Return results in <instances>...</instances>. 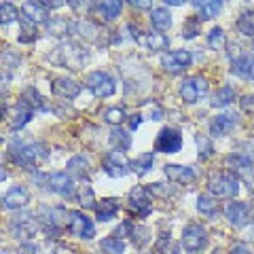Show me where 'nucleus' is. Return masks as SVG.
<instances>
[{
  "label": "nucleus",
  "mask_w": 254,
  "mask_h": 254,
  "mask_svg": "<svg viewBox=\"0 0 254 254\" xmlns=\"http://www.w3.org/2000/svg\"><path fill=\"white\" fill-rule=\"evenodd\" d=\"M193 64V53L187 49H176L172 53H165L161 58V66L172 74H180Z\"/></svg>",
  "instance_id": "obj_14"
},
{
  "label": "nucleus",
  "mask_w": 254,
  "mask_h": 254,
  "mask_svg": "<svg viewBox=\"0 0 254 254\" xmlns=\"http://www.w3.org/2000/svg\"><path fill=\"white\" fill-rule=\"evenodd\" d=\"M237 125V115L235 113H220L216 117H212L210 121V136L214 138H220V136H227L229 131Z\"/></svg>",
  "instance_id": "obj_18"
},
{
  "label": "nucleus",
  "mask_w": 254,
  "mask_h": 254,
  "mask_svg": "<svg viewBox=\"0 0 254 254\" xmlns=\"http://www.w3.org/2000/svg\"><path fill=\"white\" fill-rule=\"evenodd\" d=\"M227 168L231 170L237 178L244 176V178H248L252 170H254V157L250 153H246V150H235V153H231L227 157Z\"/></svg>",
  "instance_id": "obj_15"
},
{
  "label": "nucleus",
  "mask_w": 254,
  "mask_h": 254,
  "mask_svg": "<svg viewBox=\"0 0 254 254\" xmlns=\"http://www.w3.org/2000/svg\"><path fill=\"white\" fill-rule=\"evenodd\" d=\"M38 38V32L32 23H21V32H19V43H34Z\"/></svg>",
  "instance_id": "obj_47"
},
{
  "label": "nucleus",
  "mask_w": 254,
  "mask_h": 254,
  "mask_svg": "<svg viewBox=\"0 0 254 254\" xmlns=\"http://www.w3.org/2000/svg\"><path fill=\"white\" fill-rule=\"evenodd\" d=\"M170 244H172V233L163 231L161 237H159V242L155 244V252H170Z\"/></svg>",
  "instance_id": "obj_48"
},
{
  "label": "nucleus",
  "mask_w": 254,
  "mask_h": 254,
  "mask_svg": "<svg viewBox=\"0 0 254 254\" xmlns=\"http://www.w3.org/2000/svg\"><path fill=\"white\" fill-rule=\"evenodd\" d=\"M47 60H51L53 64H60V66L70 68V70H81L87 64V60H89V53H87L85 47L76 43H62L47 55Z\"/></svg>",
  "instance_id": "obj_1"
},
{
  "label": "nucleus",
  "mask_w": 254,
  "mask_h": 254,
  "mask_svg": "<svg viewBox=\"0 0 254 254\" xmlns=\"http://www.w3.org/2000/svg\"><path fill=\"white\" fill-rule=\"evenodd\" d=\"M127 123H129V129L133 131V129H138V127H140L142 117H140V115H131L129 119H127Z\"/></svg>",
  "instance_id": "obj_52"
},
{
  "label": "nucleus",
  "mask_w": 254,
  "mask_h": 254,
  "mask_svg": "<svg viewBox=\"0 0 254 254\" xmlns=\"http://www.w3.org/2000/svg\"><path fill=\"white\" fill-rule=\"evenodd\" d=\"M199 17L197 15H193V17H189L185 21V28H182V36L185 38H195L197 34H199Z\"/></svg>",
  "instance_id": "obj_44"
},
{
  "label": "nucleus",
  "mask_w": 254,
  "mask_h": 254,
  "mask_svg": "<svg viewBox=\"0 0 254 254\" xmlns=\"http://www.w3.org/2000/svg\"><path fill=\"white\" fill-rule=\"evenodd\" d=\"M17 254H41V248H38L36 244H21L17 248Z\"/></svg>",
  "instance_id": "obj_50"
},
{
  "label": "nucleus",
  "mask_w": 254,
  "mask_h": 254,
  "mask_svg": "<svg viewBox=\"0 0 254 254\" xmlns=\"http://www.w3.org/2000/svg\"><path fill=\"white\" fill-rule=\"evenodd\" d=\"M21 15L23 19L32 26H36V23H47L49 21V9L43 4V2H23L21 4Z\"/></svg>",
  "instance_id": "obj_20"
},
{
  "label": "nucleus",
  "mask_w": 254,
  "mask_h": 254,
  "mask_svg": "<svg viewBox=\"0 0 254 254\" xmlns=\"http://www.w3.org/2000/svg\"><path fill=\"white\" fill-rule=\"evenodd\" d=\"M182 248H185L189 254H195V252H201L205 246H208V231L201 227V225H187L182 229Z\"/></svg>",
  "instance_id": "obj_7"
},
{
  "label": "nucleus",
  "mask_w": 254,
  "mask_h": 254,
  "mask_svg": "<svg viewBox=\"0 0 254 254\" xmlns=\"http://www.w3.org/2000/svg\"><path fill=\"white\" fill-rule=\"evenodd\" d=\"M140 43L146 47L148 51H165L170 47V41H168V36H163V34H159V32H148V34L144 36H140Z\"/></svg>",
  "instance_id": "obj_29"
},
{
  "label": "nucleus",
  "mask_w": 254,
  "mask_h": 254,
  "mask_svg": "<svg viewBox=\"0 0 254 254\" xmlns=\"http://www.w3.org/2000/svg\"><path fill=\"white\" fill-rule=\"evenodd\" d=\"M233 102H235V89H233V87H229V85H225V87H220V89L212 95L210 104L214 108H225L229 104H233Z\"/></svg>",
  "instance_id": "obj_32"
},
{
  "label": "nucleus",
  "mask_w": 254,
  "mask_h": 254,
  "mask_svg": "<svg viewBox=\"0 0 254 254\" xmlns=\"http://www.w3.org/2000/svg\"><path fill=\"white\" fill-rule=\"evenodd\" d=\"M240 106H242L244 113H254V95H244Z\"/></svg>",
  "instance_id": "obj_51"
},
{
  "label": "nucleus",
  "mask_w": 254,
  "mask_h": 254,
  "mask_svg": "<svg viewBox=\"0 0 254 254\" xmlns=\"http://www.w3.org/2000/svg\"><path fill=\"white\" fill-rule=\"evenodd\" d=\"M197 157H199V161H208V159L214 155V146L210 138H203V136H197Z\"/></svg>",
  "instance_id": "obj_42"
},
{
  "label": "nucleus",
  "mask_w": 254,
  "mask_h": 254,
  "mask_svg": "<svg viewBox=\"0 0 254 254\" xmlns=\"http://www.w3.org/2000/svg\"><path fill=\"white\" fill-rule=\"evenodd\" d=\"M41 150H43L41 144H26V142H21V140H13V144L9 146V155L17 165L30 170V168H34V163L43 157Z\"/></svg>",
  "instance_id": "obj_4"
},
{
  "label": "nucleus",
  "mask_w": 254,
  "mask_h": 254,
  "mask_svg": "<svg viewBox=\"0 0 254 254\" xmlns=\"http://www.w3.org/2000/svg\"><path fill=\"white\" fill-rule=\"evenodd\" d=\"M95 11H98L106 21H113V19H117L119 15H121L123 2H121V0H106V2L95 4Z\"/></svg>",
  "instance_id": "obj_31"
},
{
  "label": "nucleus",
  "mask_w": 254,
  "mask_h": 254,
  "mask_svg": "<svg viewBox=\"0 0 254 254\" xmlns=\"http://www.w3.org/2000/svg\"><path fill=\"white\" fill-rule=\"evenodd\" d=\"M19 19V11L17 6H13L11 2H2L0 4V23H11Z\"/></svg>",
  "instance_id": "obj_41"
},
{
  "label": "nucleus",
  "mask_w": 254,
  "mask_h": 254,
  "mask_svg": "<svg viewBox=\"0 0 254 254\" xmlns=\"http://www.w3.org/2000/svg\"><path fill=\"white\" fill-rule=\"evenodd\" d=\"M127 119L129 117H127L123 106H113V108H108L104 113V121L110 123V125H115V127H121V123L127 121Z\"/></svg>",
  "instance_id": "obj_37"
},
{
  "label": "nucleus",
  "mask_w": 254,
  "mask_h": 254,
  "mask_svg": "<svg viewBox=\"0 0 254 254\" xmlns=\"http://www.w3.org/2000/svg\"><path fill=\"white\" fill-rule=\"evenodd\" d=\"M45 189H49L51 193L64 197V199H72L74 197V178L68 172H53L47 176Z\"/></svg>",
  "instance_id": "obj_10"
},
{
  "label": "nucleus",
  "mask_w": 254,
  "mask_h": 254,
  "mask_svg": "<svg viewBox=\"0 0 254 254\" xmlns=\"http://www.w3.org/2000/svg\"><path fill=\"white\" fill-rule=\"evenodd\" d=\"M19 62H21V58L15 51H4V55H2V68H4V78L9 76V70H15L19 66Z\"/></svg>",
  "instance_id": "obj_45"
},
{
  "label": "nucleus",
  "mask_w": 254,
  "mask_h": 254,
  "mask_svg": "<svg viewBox=\"0 0 254 254\" xmlns=\"http://www.w3.org/2000/svg\"><path fill=\"white\" fill-rule=\"evenodd\" d=\"M131 6H133V9H150V2H136V0H133ZM150 11H153V9H150Z\"/></svg>",
  "instance_id": "obj_53"
},
{
  "label": "nucleus",
  "mask_w": 254,
  "mask_h": 254,
  "mask_svg": "<svg viewBox=\"0 0 254 254\" xmlns=\"http://www.w3.org/2000/svg\"><path fill=\"white\" fill-rule=\"evenodd\" d=\"M237 30L242 32L246 36H254V13L252 11H244L240 15V19H237Z\"/></svg>",
  "instance_id": "obj_39"
},
{
  "label": "nucleus",
  "mask_w": 254,
  "mask_h": 254,
  "mask_svg": "<svg viewBox=\"0 0 254 254\" xmlns=\"http://www.w3.org/2000/svg\"><path fill=\"white\" fill-rule=\"evenodd\" d=\"M38 231V218L32 212H17L9 220V233L17 240H32Z\"/></svg>",
  "instance_id": "obj_5"
},
{
  "label": "nucleus",
  "mask_w": 254,
  "mask_h": 254,
  "mask_svg": "<svg viewBox=\"0 0 254 254\" xmlns=\"http://www.w3.org/2000/svg\"><path fill=\"white\" fill-rule=\"evenodd\" d=\"M127 203H129L131 212H136V216L146 218L150 212H153V199H150L148 189L144 187H136L129 190V197H127Z\"/></svg>",
  "instance_id": "obj_13"
},
{
  "label": "nucleus",
  "mask_w": 254,
  "mask_h": 254,
  "mask_svg": "<svg viewBox=\"0 0 254 254\" xmlns=\"http://www.w3.org/2000/svg\"><path fill=\"white\" fill-rule=\"evenodd\" d=\"M19 100L21 102H26V104L32 108V110H38V113H47L49 110V104H47V100L43 98L41 93H38V89L34 85H28V87H23V91L19 95Z\"/></svg>",
  "instance_id": "obj_22"
},
{
  "label": "nucleus",
  "mask_w": 254,
  "mask_h": 254,
  "mask_svg": "<svg viewBox=\"0 0 254 254\" xmlns=\"http://www.w3.org/2000/svg\"><path fill=\"white\" fill-rule=\"evenodd\" d=\"M231 72H233L235 76L244 78V81H252V78H254V55L242 53V58H237V60L233 62Z\"/></svg>",
  "instance_id": "obj_23"
},
{
  "label": "nucleus",
  "mask_w": 254,
  "mask_h": 254,
  "mask_svg": "<svg viewBox=\"0 0 254 254\" xmlns=\"http://www.w3.org/2000/svg\"><path fill=\"white\" fill-rule=\"evenodd\" d=\"M131 242L136 248H142V246H146L150 242V233H148V229L144 227H133V233H131Z\"/></svg>",
  "instance_id": "obj_43"
},
{
  "label": "nucleus",
  "mask_w": 254,
  "mask_h": 254,
  "mask_svg": "<svg viewBox=\"0 0 254 254\" xmlns=\"http://www.w3.org/2000/svg\"><path fill=\"white\" fill-rule=\"evenodd\" d=\"M74 34H81V38H85V41H95V36L100 34V28L89 19H81L74 21Z\"/></svg>",
  "instance_id": "obj_34"
},
{
  "label": "nucleus",
  "mask_w": 254,
  "mask_h": 254,
  "mask_svg": "<svg viewBox=\"0 0 254 254\" xmlns=\"http://www.w3.org/2000/svg\"><path fill=\"white\" fill-rule=\"evenodd\" d=\"M81 83L74 81V78L70 76H55L51 81V91L53 95H58V98H64V100H74L78 93H81Z\"/></svg>",
  "instance_id": "obj_17"
},
{
  "label": "nucleus",
  "mask_w": 254,
  "mask_h": 254,
  "mask_svg": "<svg viewBox=\"0 0 254 254\" xmlns=\"http://www.w3.org/2000/svg\"><path fill=\"white\" fill-rule=\"evenodd\" d=\"M233 254H250V250L244 248V246H237V248L233 250Z\"/></svg>",
  "instance_id": "obj_55"
},
{
  "label": "nucleus",
  "mask_w": 254,
  "mask_h": 254,
  "mask_svg": "<svg viewBox=\"0 0 254 254\" xmlns=\"http://www.w3.org/2000/svg\"><path fill=\"white\" fill-rule=\"evenodd\" d=\"M102 168H104V172L108 176L123 178L131 172V163L127 161L121 150H110V153H106L104 159H102Z\"/></svg>",
  "instance_id": "obj_12"
},
{
  "label": "nucleus",
  "mask_w": 254,
  "mask_h": 254,
  "mask_svg": "<svg viewBox=\"0 0 254 254\" xmlns=\"http://www.w3.org/2000/svg\"><path fill=\"white\" fill-rule=\"evenodd\" d=\"M208 190L216 199H233L240 195V178L229 170H214L208 176Z\"/></svg>",
  "instance_id": "obj_2"
},
{
  "label": "nucleus",
  "mask_w": 254,
  "mask_h": 254,
  "mask_svg": "<svg viewBox=\"0 0 254 254\" xmlns=\"http://www.w3.org/2000/svg\"><path fill=\"white\" fill-rule=\"evenodd\" d=\"M100 248L104 254H123L125 252V242L121 240V237H104L100 244Z\"/></svg>",
  "instance_id": "obj_36"
},
{
  "label": "nucleus",
  "mask_w": 254,
  "mask_h": 254,
  "mask_svg": "<svg viewBox=\"0 0 254 254\" xmlns=\"http://www.w3.org/2000/svg\"><path fill=\"white\" fill-rule=\"evenodd\" d=\"M182 148V133L178 127H163L157 133L155 140V150L157 153H165V155H174Z\"/></svg>",
  "instance_id": "obj_9"
},
{
  "label": "nucleus",
  "mask_w": 254,
  "mask_h": 254,
  "mask_svg": "<svg viewBox=\"0 0 254 254\" xmlns=\"http://www.w3.org/2000/svg\"><path fill=\"white\" fill-rule=\"evenodd\" d=\"M81 205L85 210H95V205H98V201H95V195H93V189L89 185H85L81 189Z\"/></svg>",
  "instance_id": "obj_46"
},
{
  "label": "nucleus",
  "mask_w": 254,
  "mask_h": 254,
  "mask_svg": "<svg viewBox=\"0 0 254 254\" xmlns=\"http://www.w3.org/2000/svg\"><path fill=\"white\" fill-rule=\"evenodd\" d=\"M150 117H153L155 121H159V119L163 117V113H161V110H159V108H153V110H150Z\"/></svg>",
  "instance_id": "obj_54"
},
{
  "label": "nucleus",
  "mask_w": 254,
  "mask_h": 254,
  "mask_svg": "<svg viewBox=\"0 0 254 254\" xmlns=\"http://www.w3.org/2000/svg\"><path fill=\"white\" fill-rule=\"evenodd\" d=\"M68 214L64 208H49V205H41L36 212V218L38 222H41V227H43V231L49 235V237H60L62 233V222L66 220L68 222Z\"/></svg>",
  "instance_id": "obj_3"
},
{
  "label": "nucleus",
  "mask_w": 254,
  "mask_h": 254,
  "mask_svg": "<svg viewBox=\"0 0 254 254\" xmlns=\"http://www.w3.org/2000/svg\"><path fill=\"white\" fill-rule=\"evenodd\" d=\"M133 227H136V225H133L131 220H123L121 225H119V229L115 231V237H121V240H123V237H131Z\"/></svg>",
  "instance_id": "obj_49"
},
{
  "label": "nucleus",
  "mask_w": 254,
  "mask_h": 254,
  "mask_svg": "<svg viewBox=\"0 0 254 254\" xmlns=\"http://www.w3.org/2000/svg\"><path fill=\"white\" fill-rule=\"evenodd\" d=\"M28 203H30V190L23 187V185H15V187H11V189L4 193V197H2L4 210H11V212L23 210Z\"/></svg>",
  "instance_id": "obj_16"
},
{
  "label": "nucleus",
  "mask_w": 254,
  "mask_h": 254,
  "mask_svg": "<svg viewBox=\"0 0 254 254\" xmlns=\"http://www.w3.org/2000/svg\"><path fill=\"white\" fill-rule=\"evenodd\" d=\"M68 231L74 237H81V240H93L95 237V225L93 220L87 216L81 210H72L68 214Z\"/></svg>",
  "instance_id": "obj_8"
},
{
  "label": "nucleus",
  "mask_w": 254,
  "mask_h": 254,
  "mask_svg": "<svg viewBox=\"0 0 254 254\" xmlns=\"http://www.w3.org/2000/svg\"><path fill=\"white\" fill-rule=\"evenodd\" d=\"M208 81L203 76H187L185 81L180 83V98L187 102V104H197V100L203 98L208 93Z\"/></svg>",
  "instance_id": "obj_11"
},
{
  "label": "nucleus",
  "mask_w": 254,
  "mask_h": 254,
  "mask_svg": "<svg viewBox=\"0 0 254 254\" xmlns=\"http://www.w3.org/2000/svg\"><path fill=\"white\" fill-rule=\"evenodd\" d=\"M119 210H121V203H119V199H113V197H106V199L98 201V205H95V218H98L100 222H108L113 220Z\"/></svg>",
  "instance_id": "obj_24"
},
{
  "label": "nucleus",
  "mask_w": 254,
  "mask_h": 254,
  "mask_svg": "<svg viewBox=\"0 0 254 254\" xmlns=\"http://www.w3.org/2000/svg\"><path fill=\"white\" fill-rule=\"evenodd\" d=\"M248 214H250V208H248V203H244V201H231L225 208L227 220L235 227H244L246 220H248Z\"/></svg>",
  "instance_id": "obj_21"
},
{
  "label": "nucleus",
  "mask_w": 254,
  "mask_h": 254,
  "mask_svg": "<svg viewBox=\"0 0 254 254\" xmlns=\"http://www.w3.org/2000/svg\"><path fill=\"white\" fill-rule=\"evenodd\" d=\"M32 115H34V110H32L26 102H17L15 104V108H13V115H11V121H9V125H11V129H21L23 125H28V121L32 119Z\"/></svg>",
  "instance_id": "obj_25"
},
{
  "label": "nucleus",
  "mask_w": 254,
  "mask_h": 254,
  "mask_svg": "<svg viewBox=\"0 0 254 254\" xmlns=\"http://www.w3.org/2000/svg\"><path fill=\"white\" fill-rule=\"evenodd\" d=\"M74 32V21H68V19H62V17H55L47 23V34L55 36V38H64V36H70Z\"/></svg>",
  "instance_id": "obj_26"
},
{
  "label": "nucleus",
  "mask_w": 254,
  "mask_h": 254,
  "mask_svg": "<svg viewBox=\"0 0 254 254\" xmlns=\"http://www.w3.org/2000/svg\"><path fill=\"white\" fill-rule=\"evenodd\" d=\"M153 165H155V153H142L131 161V172H136L138 176H144V174L153 170Z\"/></svg>",
  "instance_id": "obj_33"
},
{
  "label": "nucleus",
  "mask_w": 254,
  "mask_h": 254,
  "mask_svg": "<svg viewBox=\"0 0 254 254\" xmlns=\"http://www.w3.org/2000/svg\"><path fill=\"white\" fill-rule=\"evenodd\" d=\"M195 9H199V19H212L222 11V2H195Z\"/></svg>",
  "instance_id": "obj_38"
},
{
  "label": "nucleus",
  "mask_w": 254,
  "mask_h": 254,
  "mask_svg": "<svg viewBox=\"0 0 254 254\" xmlns=\"http://www.w3.org/2000/svg\"><path fill=\"white\" fill-rule=\"evenodd\" d=\"M110 144H113V150H121V153L129 150V146H131L129 131L123 129V127H113V129H110Z\"/></svg>",
  "instance_id": "obj_30"
},
{
  "label": "nucleus",
  "mask_w": 254,
  "mask_h": 254,
  "mask_svg": "<svg viewBox=\"0 0 254 254\" xmlns=\"http://www.w3.org/2000/svg\"><path fill=\"white\" fill-rule=\"evenodd\" d=\"M66 170H68L70 176L85 178V176H89V172H91V163H89V159H87L85 155H74V157L68 161Z\"/></svg>",
  "instance_id": "obj_28"
},
{
  "label": "nucleus",
  "mask_w": 254,
  "mask_h": 254,
  "mask_svg": "<svg viewBox=\"0 0 254 254\" xmlns=\"http://www.w3.org/2000/svg\"><path fill=\"white\" fill-rule=\"evenodd\" d=\"M163 174L168 176L170 182H176V185H190L195 182L197 174L193 168H187V165H178V163H170L163 168Z\"/></svg>",
  "instance_id": "obj_19"
},
{
  "label": "nucleus",
  "mask_w": 254,
  "mask_h": 254,
  "mask_svg": "<svg viewBox=\"0 0 254 254\" xmlns=\"http://www.w3.org/2000/svg\"><path fill=\"white\" fill-rule=\"evenodd\" d=\"M197 210H199L203 216H216V214H218V201H216V197H212V195H199V197H197Z\"/></svg>",
  "instance_id": "obj_35"
},
{
  "label": "nucleus",
  "mask_w": 254,
  "mask_h": 254,
  "mask_svg": "<svg viewBox=\"0 0 254 254\" xmlns=\"http://www.w3.org/2000/svg\"><path fill=\"white\" fill-rule=\"evenodd\" d=\"M150 26L157 32H165L172 28V13L165 9V6H155L150 11Z\"/></svg>",
  "instance_id": "obj_27"
},
{
  "label": "nucleus",
  "mask_w": 254,
  "mask_h": 254,
  "mask_svg": "<svg viewBox=\"0 0 254 254\" xmlns=\"http://www.w3.org/2000/svg\"><path fill=\"white\" fill-rule=\"evenodd\" d=\"M208 45L212 47V49H225V45H227V36H225V30H222L220 26H214L210 30V34H208Z\"/></svg>",
  "instance_id": "obj_40"
},
{
  "label": "nucleus",
  "mask_w": 254,
  "mask_h": 254,
  "mask_svg": "<svg viewBox=\"0 0 254 254\" xmlns=\"http://www.w3.org/2000/svg\"><path fill=\"white\" fill-rule=\"evenodd\" d=\"M85 87L95 95V98H110V95H115V91H117L115 78L108 72H104V70H95V72H91L87 76Z\"/></svg>",
  "instance_id": "obj_6"
}]
</instances>
